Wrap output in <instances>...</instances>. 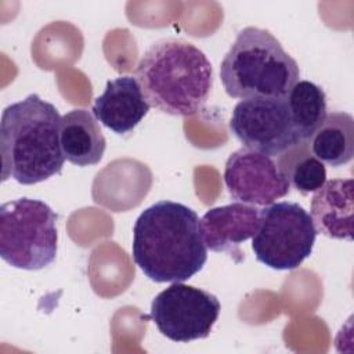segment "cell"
<instances>
[{
	"label": "cell",
	"instance_id": "8",
	"mask_svg": "<svg viewBox=\"0 0 354 354\" xmlns=\"http://www.w3.org/2000/svg\"><path fill=\"white\" fill-rule=\"evenodd\" d=\"M230 130L245 148L270 158L303 142L295 130L286 97L241 100L232 111Z\"/></svg>",
	"mask_w": 354,
	"mask_h": 354
},
{
	"label": "cell",
	"instance_id": "12",
	"mask_svg": "<svg viewBox=\"0 0 354 354\" xmlns=\"http://www.w3.org/2000/svg\"><path fill=\"white\" fill-rule=\"evenodd\" d=\"M353 178L325 181L311 198V218L317 232L353 241Z\"/></svg>",
	"mask_w": 354,
	"mask_h": 354
},
{
	"label": "cell",
	"instance_id": "9",
	"mask_svg": "<svg viewBox=\"0 0 354 354\" xmlns=\"http://www.w3.org/2000/svg\"><path fill=\"white\" fill-rule=\"evenodd\" d=\"M224 183L236 202L267 206L286 196L290 184L272 158L239 148L225 162Z\"/></svg>",
	"mask_w": 354,
	"mask_h": 354
},
{
	"label": "cell",
	"instance_id": "13",
	"mask_svg": "<svg viewBox=\"0 0 354 354\" xmlns=\"http://www.w3.org/2000/svg\"><path fill=\"white\" fill-rule=\"evenodd\" d=\"M59 138L65 159L80 167L100 163L106 148L100 124L87 109H72L62 116Z\"/></svg>",
	"mask_w": 354,
	"mask_h": 354
},
{
	"label": "cell",
	"instance_id": "11",
	"mask_svg": "<svg viewBox=\"0 0 354 354\" xmlns=\"http://www.w3.org/2000/svg\"><path fill=\"white\" fill-rule=\"evenodd\" d=\"M149 104L136 76L108 80L105 90L94 100L93 115L116 134H127L147 116Z\"/></svg>",
	"mask_w": 354,
	"mask_h": 354
},
{
	"label": "cell",
	"instance_id": "14",
	"mask_svg": "<svg viewBox=\"0 0 354 354\" xmlns=\"http://www.w3.org/2000/svg\"><path fill=\"white\" fill-rule=\"evenodd\" d=\"M311 153L324 165L339 167L354 155V119L347 112H330L308 140Z\"/></svg>",
	"mask_w": 354,
	"mask_h": 354
},
{
	"label": "cell",
	"instance_id": "7",
	"mask_svg": "<svg viewBox=\"0 0 354 354\" xmlns=\"http://www.w3.org/2000/svg\"><path fill=\"white\" fill-rule=\"evenodd\" d=\"M220 310L218 299L210 292L173 282L155 296L149 317L163 336L188 343L210 335Z\"/></svg>",
	"mask_w": 354,
	"mask_h": 354
},
{
	"label": "cell",
	"instance_id": "5",
	"mask_svg": "<svg viewBox=\"0 0 354 354\" xmlns=\"http://www.w3.org/2000/svg\"><path fill=\"white\" fill-rule=\"evenodd\" d=\"M58 250L57 214L39 199L18 198L0 207V256L11 267L36 271Z\"/></svg>",
	"mask_w": 354,
	"mask_h": 354
},
{
	"label": "cell",
	"instance_id": "6",
	"mask_svg": "<svg viewBox=\"0 0 354 354\" xmlns=\"http://www.w3.org/2000/svg\"><path fill=\"white\" fill-rule=\"evenodd\" d=\"M317 230L311 214L296 202H277L260 210L252 239L256 259L272 270H295L313 252Z\"/></svg>",
	"mask_w": 354,
	"mask_h": 354
},
{
	"label": "cell",
	"instance_id": "16",
	"mask_svg": "<svg viewBox=\"0 0 354 354\" xmlns=\"http://www.w3.org/2000/svg\"><path fill=\"white\" fill-rule=\"evenodd\" d=\"M277 158V165L290 187L303 195L315 192L326 181L325 165L311 153L308 141L289 148Z\"/></svg>",
	"mask_w": 354,
	"mask_h": 354
},
{
	"label": "cell",
	"instance_id": "3",
	"mask_svg": "<svg viewBox=\"0 0 354 354\" xmlns=\"http://www.w3.org/2000/svg\"><path fill=\"white\" fill-rule=\"evenodd\" d=\"M136 79L151 106L173 116H191L209 98L213 68L205 53L192 43L162 39L142 54Z\"/></svg>",
	"mask_w": 354,
	"mask_h": 354
},
{
	"label": "cell",
	"instance_id": "2",
	"mask_svg": "<svg viewBox=\"0 0 354 354\" xmlns=\"http://www.w3.org/2000/svg\"><path fill=\"white\" fill-rule=\"evenodd\" d=\"M61 119L58 109L37 94L6 106L0 122L3 181L32 185L61 173Z\"/></svg>",
	"mask_w": 354,
	"mask_h": 354
},
{
	"label": "cell",
	"instance_id": "1",
	"mask_svg": "<svg viewBox=\"0 0 354 354\" xmlns=\"http://www.w3.org/2000/svg\"><path fill=\"white\" fill-rule=\"evenodd\" d=\"M134 263L153 282H184L207 260L201 220L191 207L159 201L147 207L133 228Z\"/></svg>",
	"mask_w": 354,
	"mask_h": 354
},
{
	"label": "cell",
	"instance_id": "4",
	"mask_svg": "<svg viewBox=\"0 0 354 354\" xmlns=\"http://www.w3.org/2000/svg\"><path fill=\"white\" fill-rule=\"evenodd\" d=\"M297 62L267 29L248 26L235 37L220 65L225 93L232 98H283L299 82Z\"/></svg>",
	"mask_w": 354,
	"mask_h": 354
},
{
	"label": "cell",
	"instance_id": "10",
	"mask_svg": "<svg viewBox=\"0 0 354 354\" xmlns=\"http://www.w3.org/2000/svg\"><path fill=\"white\" fill-rule=\"evenodd\" d=\"M260 225V209L234 202L209 209L201 218V231L207 249L242 254L239 245L253 238Z\"/></svg>",
	"mask_w": 354,
	"mask_h": 354
},
{
	"label": "cell",
	"instance_id": "15",
	"mask_svg": "<svg viewBox=\"0 0 354 354\" xmlns=\"http://www.w3.org/2000/svg\"><path fill=\"white\" fill-rule=\"evenodd\" d=\"M290 118L300 141H308L326 118V95L315 83L299 80L286 95Z\"/></svg>",
	"mask_w": 354,
	"mask_h": 354
}]
</instances>
